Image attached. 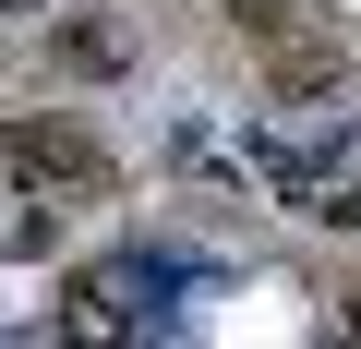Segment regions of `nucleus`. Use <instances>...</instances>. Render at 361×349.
<instances>
[{"label":"nucleus","instance_id":"7ed1b4c3","mask_svg":"<svg viewBox=\"0 0 361 349\" xmlns=\"http://www.w3.org/2000/svg\"><path fill=\"white\" fill-rule=\"evenodd\" d=\"M0 13H25V0H0Z\"/></svg>","mask_w":361,"mask_h":349},{"label":"nucleus","instance_id":"f03ea898","mask_svg":"<svg viewBox=\"0 0 361 349\" xmlns=\"http://www.w3.org/2000/svg\"><path fill=\"white\" fill-rule=\"evenodd\" d=\"M265 85H277V97H313V85H337V49H325V37H289V49L265 61Z\"/></svg>","mask_w":361,"mask_h":349},{"label":"nucleus","instance_id":"f257e3e1","mask_svg":"<svg viewBox=\"0 0 361 349\" xmlns=\"http://www.w3.org/2000/svg\"><path fill=\"white\" fill-rule=\"evenodd\" d=\"M0 157H13L37 193H109V181H121L109 145H97L85 121H13V133H0Z\"/></svg>","mask_w":361,"mask_h":349}]
</instances>
